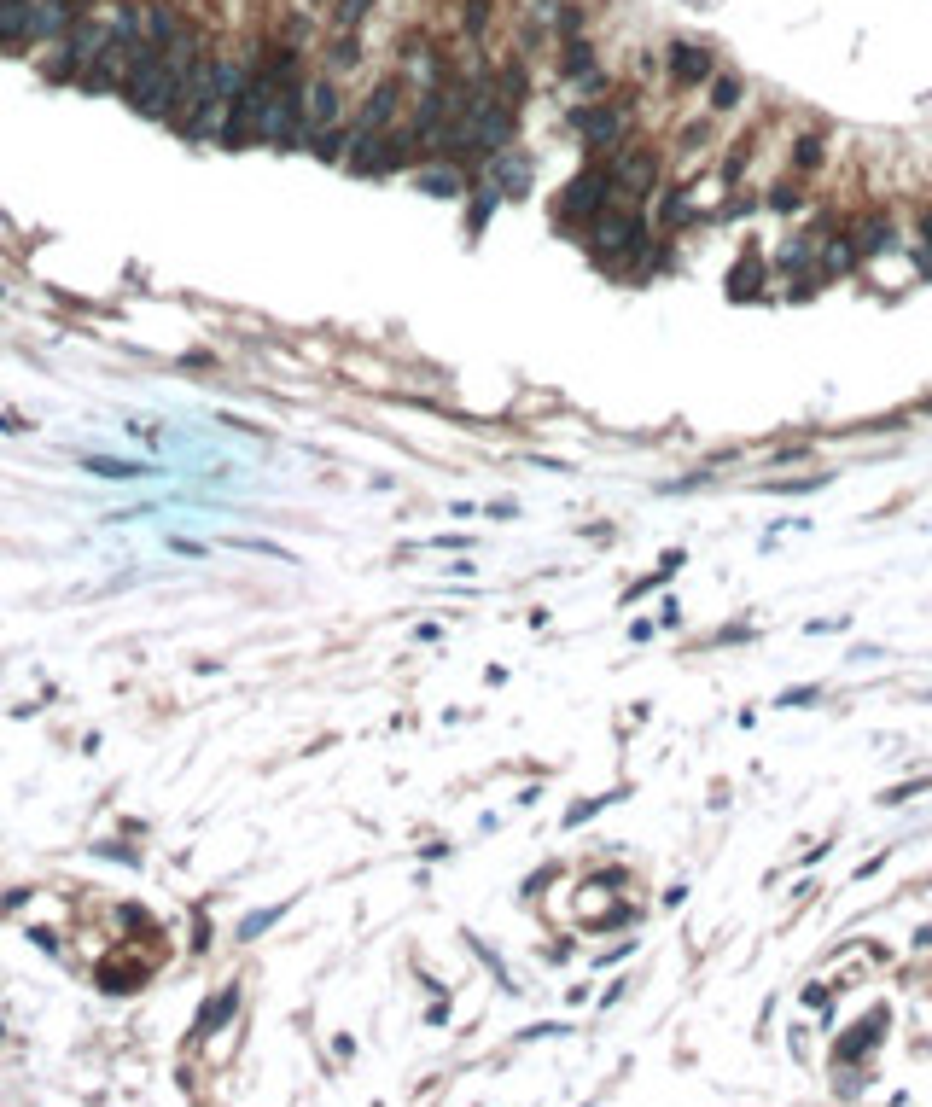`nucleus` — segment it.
<instances>
[{
	"instance_id": "23",
	"label": "nucleus",
	"mask_w": 932,
	"mask_h": 1107,
	"mask_svg": "<svg viewBox=\"0 0 932 1107\" xmlns=\"http://www.w3.org/2000/svg\"><path fill=\"white\" fill-rule=\"evenodd\" d=\"M367 12H373V0H333V24H338L344 35H350V30H362V24H367Z\"/></svg>"
},
{
	"instance_id": "9",
	"label": "nucleus",
	"mask_w": 932,
	"mask_h": 1107,
	"mask_svg": "<svg viewBox=\"0 0 932 1107\" xmlns=\"http://www.w3.org/2000/svg\"><path fill=\"white\" fill-rule=\"evenodd\" d=\"M863 263V251H857V234H845V228H828V234H816V274L833 280V274H851Z\"/></svg>"
},
{
	"instance_id": "10",
	"label": "nucleus",
	"mask_w": 932,
	"mask_h": 1107,
	"mask_svg": "<svg viewBox=\"0 0 932 1107\" xmlns=\"http://www.w3.org/2000/svg\"><path fill=\"white\" fill-rule=\"evenodd\" d=\"M187 18H181V6L175 0H152L146 6V41H152V53H169L175 41H187Z\"/></svg>"
},
{
	"instance_id": "21",
	"label": "nucleus",
	"mask_w": 932,
	"mask_h": 1107,
	"mask_svg": "<svg viewBox=\"0 0 932 1107\" xmlns=\"http://www.w3.org/2000/svg\"><path fill=\"white\" fill-rule=\"evenodd\" d=\"M682 560H688V554H682V548H670L665 560H659V571H647V577H641V583H635V589H630V601H641L647 589H659V583H670V577L682 571Z\"/></svg>"
},
{
	"instance_id": "11",
	"label": "nucleus",
	"mask_w": 932,
	"mask_h": 1107,
	"mask_svg": "<svg viewBox=\"0 0 932 1107\" xmlns=\"http://www.w3.org/2000/svg\"><path fill=\"white\" fill-rule=\"evenodd\" d=\"M665 65H670V82H676V88H705V82L717 76L711 53H705V47H688V41H676V47H670Z\"/></svg>"
},
{
	"instance_id": "4",
	"label": "nucleus",
	"mask_w": 932,
	"mask_h": 1107,
	"mask_svg": "<svg viewBox=\"0 0 932 1107\" xmlns=\"http://www.w3.org/2000/svg\"><path fill=\"white\" fill-rule=\"evenodd\" d=\"M333 129H344V88L338 76H315L303 82V146L327 140Z\"/></svg>"
},
{
	"instance_id": "34",
	"label": "nucleus",
	"mask_w": 932,
	"mask_h": 1107,
	"mask_svg": "<svg viewBox=\"0 0 932 1107\" xmlns=\"http://www.w3.org/2000/svg\"><path fill=\"white\" fill-rule=\"evenodd\" d=\"M915 944H921V950H932V927H921V933H915Z\"/></svg>"
},
{
	"instance_id": "7",
	"label": "nucleus",
	"mask_w": 932,
	"mask_h": 1107,
	"mask_svg": "<svg viewBox=\"0 0 932 1107\" xmlns=\"http://www.w3.org/2000/svg\"><path fill=\"white\" fill-rule=\"evenodd\" d=\"M397 117H402V82H397V76H385V82L362 100V111H356L350 123H356V135H391V129H397Z\"/></svg>"
},
{
	"instance_id": "19",
	"label": "nucleus",
	"mask_w": 932,
	"mask_h": 1107,
	"mask_svg": "<svg viewBox=\"0 0 932 1107\" xmlns=\"http://www.w3.org/2000/svg\"><path fill=\"white\" fill-rule=\"evenodd\" d=\"M525 94H531V76H525V65H507L496 76V100L501 105H525Z\"/></svg>"
},
{
	"instance_id": "17",
	"label": "nucleus",
	"mask_w": 932,
	"mask_h": 1107,
	"mask_svg": "<svg viewBox=\"0 0 932 1107\" xmlns=\"http://www.w3.org/2000/svg\"><path fill=\"white\" fill-rule=\"evenodd\" d=\"M787 158H793V169L810 175V169H822V158H828V140L816 135V129H804V135H793V152H787Z\"/></svg>"
},
{
	"instance_id": "5",
	"label": "nucleus",
	"mask_w": 932,
	"mask_h": 1107,
	"mask_svg": "<svg viewBox=\"0 0 932 1107\" xmlns=\"http://www.w3.org/2000/svg\"><path fill=\"white\" fill-rule=\"evenodd\" d=\"M612 181L624 204H647L659 193V152L653 146H618L612 152Z\"/></svg>"
},
{
	"instance_id": "31",
	"label": "nucleus",
	"mask_w": 932,
	"mask_h": 1107,
	"mask_svg": "<svg viewBox=\"0 0 932 1107\" xmlns=\"http://www.w3.org/2000/svg\"><path fill=\"white\" fill-rule=\"evenodd\" d=\"M274 921H280V909H263V915H251V921L239 927V939H257V933H263V927H274Z\"/></svg>"
},
{
	"instance_id": "3",
	"label": "nucleus",
	"mask_w": 932,
	"mask_h": 1107,
	"mask_svg": "<svg viewBox=\"0 0 932 1107\" xmlns=\"http://www.w3.org/2000/svg\"><path fill=\"white\" fill-rule=\"evenodd\" d=\"M571 129L583 135L589 152H618L630 140V100H589L571 111Z\"/></svg>"
},
{
	"instance_id": "6",
	"label": "nucleus",
	"mask_w": 932,
	"mask_h": 1107,
	"mask_svg": "<svg viewBox=\"0 0 932 1107\" xmlns=\"http://www.w3.org/2000/svg\"><path fill=\"white\" fill-rule=\"evenodd\" d=\"M513 135H519V105H501L496 94L472 105V152H478V158H496V152H507V146H513Z\"/></svg>"
},
{
	"instance_id": "25",
	"label": "nucleus",
	"mask_w": 932,
	"mask_h": 1107,
	"mask_svg": "<svg viewBox=\"0 0 932 1107\" xmlns=\"http://www.w3.org/2000/svg\"><path fill=\"white\" fill-rule=\"evenodd\" d=\"M618 799H624V793H600V799H583L577 810H566V828H583L589 816H600V810H606V805H618Z\"/></svg>"
},
{
	"instance_id": "24",
	"label": "nucleus",
	"mask_w": 932,
	"mask_h": 1107,
	"mask_svg": "<svg viewBox=\"0 0 932 1107\" xmlns=\"http://www.w3.org/2000/svg\"><path fill=\"white\" fill-rule=\"evenodd\" d=\"M804 199H810V193H804L799 181H775V187H769V210H781V216L804 210Z\"/></svg>"
},
{
	"instance_id": "1",
	"label": "nucleus",
	"mask_w": 932,
	"mask_h": 1107,
	"mask_svg": "<svg viewBox=\"0 0 932 1107\" xmlns=\"http://www.w3.org/2000/svg\"><path fill=\"white\" fill-rule=\"evenodd\" d=\"M181 94H187V65H175L169 53H146L140 65L129 70L123 82V100L140 111V117H181Z\"/></svg>"
},
{
	"instance_id": "33",
	"label": "nucleus",
	"mask_w": 932,
	"mask_h": 1107,
	"mask_svg": "<svg viewBox=\"0 0 932 1107\" xmlns=\"http://www.w3.org/2000/svg\"><path fill=\"white\" fill-rule=\"evenodd\" d=\"M659 624H665V630H676V624H682V606L665 601V606H659Z\"/></svg>"
},
{
	"instance_id": "18",
	"label": "nucleus",
	"mask_w": 932,
	"mask_h": 1107,
	"mask_svg": "<svg viewBox=\"0 0 932 1107\" xmlns=\"http://www.w3.org/2000/svg\"><path fill=\"white\" fill-rule=\"evenodd\" d=\"M880 1026H886V1014H868L863 1026H857V1038H845V1043H839V1061H863L868 1049L880 1043Z\"/></svg>"
},
{
	"instance_id": "12",
	"label": "nucleus",
	"mask_w": 932,
	"mask_h": 1107,
	"mask_svg": "<svg viewBox=\"0 0 932 1107\" xmlns=\"http://www.w3.org/2000/svg\"><path fill=\"white\" fill-rule=\"evenodd\" d=\"M414 187H420V193H432V199H461L466 193V175L455 164H443V158H437V164H420L414 169Z\"/></svg>"
},
{
	"instance_id": "29",
	"label": "nucleus",
	"mask_w": 932,
	"mask_h": 1107,
	"mask_svg": "<svg viewBox=\"0 0 932 1107\" xmlns=\"http://www.w3.org/2000/svg\"><path fill=\"white\" fill-rule=\"evenodd\" d=\"M816 700H822V688L810 682V688H787V694H781L775 705H781V711H804V705H816Z\"/></svg>"
},
{
	"instance_id": "27",
	"label": "nucleus",
	"mask_w": 932,
	"mask_h": 1107,
	"mask_svg": "<svg viewBox=\"0 0 932 1107\" xmlns=\"http://www.w3.org/2000/svg\"><path fill=\"white\" fill-rule=\"evenodd\" d=\"M490 12H496V0H466V12H461L466 35H478V30H484V24H490Z\"/></svg>"
},
{
	"instance_id": "2",
	"label": "nucleus",
	"mask_w": 932,
	"mask_h": 1107,
	"mask_svg": "<svg viewBox=\"0 0 932 1107\" xmlns=\"http://www.w3.org/2000/svg\"><path fill=\"white\" fill-rule=\"evenodd\" d=\"M618 204V181H612V164H589L583 175H571L566 193H560V222H577V228H589L600 210H612Z\"/></svg>"
},
{
	"instance_id": "28",
	"label": "nucleus",
	"mask_w": 932,
	"mask_h": 1107,
	"mask_svg": "<svg viewBox=\"0 0 932 1107\" xmlns=\"http://www.w3.org/2000/svg\"><path fill=\"white\" fill-rule=\"evenodd\" d=\"M932 787V775H921V781H903V787H886V793H880V805H909V799H915V793H927Z\"/></svg>"
},
{
	"instance_id": "13",
	"label": "nucleus",
	"mask_w": 932,
	"mask_h": 1107,
	"mask_svg": "<svg viewBox=\"0 0 932 1107\" xmlns=\"http://www.w3.org/2000/svg\"><path fill=\"white\" fill-rule=\"evenodd\" d=\"M857 251L863 257H886V251H898V222L892 216H863V228H857Z\"/></svg>"
},
{
	"instance_id": "15",
	"label": "nucleus",
	"mask_w": 932,
	"mask_h": 1107,
	"mask_svg": "<svg viewBox=\"0 0 932 1107\" xmlns=\"http://www.w3.org/2000/svg\"><path fill=\"white\" fill-rule=\"evenodd\" d=\"M560 70H566L571 82H583V76H595V47H589L583 35H571V41H560Z\"/></svg>"
},
{
	"instance_id": "20",
	"label": "nucleus",
	"mask_w": 932,
	"mask_h": 1107,
	"mask_svg": "<svg viewBox=\"0 0 932 1107\" xmlns=\"http://www.w3.org/2000/svg\"><path fill=\"white\" fill-rule=\"evenodd\" d=\"M496 204H501V187H490V181H484V187H478V199H472V210H466V228H472V239L490 228V210H496Z\"/></svg>"
},
{
	"instance_id": "16",
	"label": "nucleus",
	"mask_w": 932,
	"mask_h": 1107,
	"mask_svg": "<svg viewBox=\"0 0 932 1107\" xmlns=\"http://www.w3.org/2000/svg\"><path fill=\"white\" fill-rule=\"evenodd\" d=\"M705 94H711V111H717V117H729L734 105H740V76H734V70H717V76H711V82H705Z\"/></svg>"
},
{
	"instance_id": "8",
	"label": "nucleus",
	"mask_w": 932,
	"mask_h": 1107,
	"mask_svg": "<svg viewBox=\"0 0 932 1107\" xmlns=\"http://www.w3.org/2000/svg\"><path fill=\"white\" fill-rule=\"evenodd\" d=\"M531 158L519 152V146H507V152H496V158H484V181L490 187H501V199H525L531 193Z\"/></svg>"
},
{
	"instance_id": "30",
	"label": "nucleus",
	"mask_w": 932,
	"mask_h": 1107,
	"mask_svg": "<svg viewBox=\"0 0 932 1107\" xmlns=\"http://www.w3.org/2000/svg\"><path fill=\"white\" fill-rule=\"evenodd\" d=\"M746 158H752V140H734V152L723 158V181H740V169H746Z\"/></svg>"
},
{
	"instance_id": "26",
	"label": "nucleus",
	"mask_w": 932,
	"mask_h": 1107,
	"mask_svg": "<svg viewBox=\"0 0 932 1107\" xmlns=\"http://www.w3.org/2000/svg\"><path fill=\"white\" fill-rule=\"evenodd\" d=\"M233 1008H239V991H222V997H216V1003L204 1008V1020H199V1032H216V1026H222V1020H228Z\"/></svg>"
},
{
	"instance_id": "32",
	"label": "nucleus",
	"mask_w": 932,
	"mask_h": 1107,
	"mask_svg": "<svg viewBox=\"0 0 932 1107\" xmlns=\"http://www.w3.org/2000/svg\"><path fill=\"white\" fill-rule=\"evenodd\" d=\"M560 1032H566V1026H525L519 1038H525V1043H542V1038H560Z\"/></svg>"
},
{
	"instance_id": "14",
	"label": "nucleus",
	"mask_w": 932,
	"mask_h": 1107,
	"mask_svg": "<svg viewBox=\"0 0 932 1107\" xmlns=\"http://www.w3.org/2000/svg\"><path fill=\"white\" fill-rule=\"evenodd\" d=\"M758 292H764V257H758V251H746V257L729 269V298L734 303H752Z\"/></svg>"
},
{
	"instance_id": "22",
	"label": "nucleus",
	"mask_w": 932,
	"mask_h": 1107,
	"mask_svg": "<svg viewBox=\"0 0 932 1107\" xmlns=\"http://www.w3.org/2000/svg\"><path fill=\"white\" fill-rule=\"evenodd\" d=\"M694 216V199H688V187H676V193H665L659 199V228H682Z\"/></svg>"
}]
</instances>
